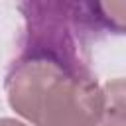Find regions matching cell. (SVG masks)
I'll return each instance as SVG.
<instances>
[{"label":"cell","instance_id":"6da1fadb","mask_svg":"<svg viewBox=\"0 0 126 126\" xmlns=\"http://www.w3.org/2000/svg\"><path fill=\"white\" fill-rule=\"evenodd\" d=\"M24 32L16 57H39L55 63L79 81L96 79L91 67V49L108 35L98 2H22Z\"/></svg>","mask_w":126,"mask_h":126},{"label":"cell","instance_id":"7a4b0ae2","mask_svg":"<svg viewBox=\"0 0 126 126\" xmlns=\"http://www.w3.org/2000/svg\"><path fill=\"white\" fill-rule=\"evenodd\" d=\"M102 87L96 79H67L43 102L37 126H100Z\"/></svg>","mask_w":126,"mask_h":126},{"label":"cell","instance_id":"3957f363","mask_svg":"<svg viewBox=\"0 0 126 126\" xmlns=\"http://www.w3.org/2000/svg\"><path fill=\"white\" fill-rule=\"evenodd\" d=\"M100 126H126V79H112L102 87Z\"/></svg>","mask_w":126,"mask_h":126},{"label":"cell","instance_id":"277c9868","mask_svg":"<svg viewBox=\"0 0 126 126\" xmlns=\"http://www.w3.org/2000/svg\"><path fill=\"white\" fill-rule=\"evenodd\" d=\"M98 8L110 33H126V2H98Z\"/></svg>","mask_w":126,"mask_h":126},{"label":"cell","instance_id":"5b68a950","mask_svg":"<svg viewBox=\"0 0 126 126\" xmlns=\"http://www.w3.org/2000/svg\"><path fill=\"white\" fill-rule=\"evenodd\" d=\"M0 126H26L24 122H18L14 118H0Z\"/></svg>","mask_w":126,"mask_h":126}]
</instances>
